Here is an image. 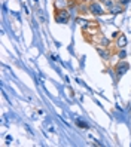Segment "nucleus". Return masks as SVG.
Segmentation results:
<instances>
[{
	"mask_svg": "<svg viewBox=\"0 0 131 147\" xmlns=\"http://www.w3.org/2000/svg\"><path fill=\"white\" fill-rule=\"evenodd\" d=\"M54 20L57 24H67L70 21V12L67 9H61V11H55Z\"/></svg>",
	"mask_w": 131,
	"mask_h": 147,
	"instance_id": "obj_1",
	"label": "nucleus"
},
{
	"mask_svg": "<svg viewBox=\"0 0 131 147\" xmlns=\"http://www.w3.org/2000/svg\"><path fill=\"white\" fill-rule=\"evenodd\" d=\"M88 9H90V12H91L94 16H101V15L106 13V11H104V6H103L100 2H92V3H90V5H88Z\"/></svg>",
	"mask_w": 131,
	"mask_h": 147,
	"instance_id": "obj_2",
	"label": "nucleus"
},
{
	"mask_svg": "<svg viewBox=\"0 0 131 147\" xmlns=\"http://www.w3.org/2000/svg\"><path fill=\"white\" fill-rule=\"evenodd\" d=\"M128 70H130V64H128L127 61H124V59H119V63L115 65V73H116V77H118V79L124 76Z\"/></svg>",
	"mask_w": 131,
	"mask_h": 147,
	"instance_id": "obj_3",
	"label": "nucleus"
},
{
	"mask_svg": "<svg viewBox=\"0 0 131 147\" xmlns=\"http://www.w3.org/2000/svg\"><path fill=\"white\" fill-rule=\"evenodd\" d=\"M70 0H54V9L55 11H61V9H67L70 7Z\"/></svg>",
	"mask_w": 131,
	"mask_h": 147,
	"instance_id": "obj_4",
	"label": "nucleus"
},
{
	"mask_svg": "<svg viewBox=\"0 0 131 147\" xmlns=\"http://www.w3.org/2000/svg\"><path fill=\"white\" fill-rule=\"evenodd\" d=\"M83 31H85L86 34H88V33L91 31V33L94 34V36H95V34L98 33V25L95 24V22H88V25H86V27H83Z\"/></svg>",
	"mask_w": 131,
	"mask_h": 147,
	"instance_id": "obj_5",
	"label": "nucleus"
},
{
	"mask_svg": "<svg viewBox=\"0 0 131 147\" xmlns=\"http://www.w3.org/2000/svg\"><path fill=\"white\" fill-rule=\"evenodd\" d=\"M97 52L101 57V59H110V52L107 51V48H103V46H97Z\"/></svg>",
	"mask_w": 131,
	"mask_h": 147,
	"instance_id": "obj_6",
	"label": "nucleus"
},
{
	"mask_svg": "<svg viewBox=\"0 0 131 147\" xmlns=\"http://www.w3.org/2000/svg\"><path fill=\"white\" fill-rule=\"evenodd\" d=\"M127 42H128V40H127V37H125V34H119V37H118L116 42H115V43H116V48H118V49L125 48V46H127Z\"/></svg>",
	"mask_w": 131,
	"mask_h": 147,
	"instance_id": "obj_7",
	"label": "nucleus"
},
{
	"mask_svg": "<svg viewBox=\"0 0 131 147\" xmlns=\"http://www.w3.org/2000/svg\"><path fill=\"white\" fill-rule=\"evenodd\" d=\"M122 12H124V6L119 5V3H115L109 9V13H112V15H118V13H122Z\"/></svg>",
	"mask_w": 131,
	"mask_h": 147,
	"instance_id": "obj_8",
	"label": "nucleus"
},
{
	"mask_svg": "<svg viewBox=\"0 0 131 147\" xmlns=\"http://www.w3.org/2000/svg\"><path fill=\"white\" fill-rule=\"evenodd\" d=\"M100 46H103V48H109V46H110V40L106 39L104 36H101V37H100Z\"/></svg>",
	"mask_w": 131,
	"mask_h": 147,
	"instance_id": "obj_9",
	"label": "nucleus"
},
{
	"mask_svg": "<svg viewBox=\"0 0 131 147\" xmlns=\"http://www.w3.org/2000/svg\"><path fill=\"white\" fill-rule=\"evenodd\" d=\"M75 122H76V125L79 126V128H83V129H90V125L86 123V122H83V120H81V119H76Z\"/></svg>",
	"mask_w": 131,
	"mask_h": 147,
	"instance_id": "obj_10",
	"label": "nucleus"
},
{
	"mask_svg": "<svg viewBox=\"0 0 131 147\" xmlns=\"http://www.w3.org/2000/svg\"><path fill=\"white\" fill-rule=\"evenodd\" d=\"M101 5L104 7H107V9H110V7L115 5V2H113V0H101Z\"/></svg>",
	"mask_w": 131,
	"mask_h": 147,
	"instance_id": "obj_11",
	"label": "nucleus"
},
{
	"mask_svg": "<svg viewBox=\"0 0 131 147\" xmlns=\"http://www.w3.org/2000/svg\"><path fill=\"white\" fill-rule=\"evenodd\" d=\"M118 58H119V59H125V58H127V51H125V48L119 49V52H118Z\"/></svg>",
	"mask_w": 131,
	"mask_h": 147,
	"instance_id": "obj_12",
	"label": "nucleus"
},
{
	"mask_svg": "<svg viewBox=\"0 0 131 147\" xmlns=\"http://www.w3.org/2000/svg\"><path fill=\"white\" fill-rule=\"evenodd\" d=\"M77 22H79V24L82 25V28H83V27H86V25H88V22H90V21H86V20H82V18H77Z\"/></svg>",
	"mask_w": 131,
	"mask_h": 147,
	"instance_id": "obj_13",
	"label": "nucleus"
},
{
	"mask_svg": "<svg viewBox=\"0 0 131 147\" xmlns=\"http://www.w3.org/2000/svg\"><path fill=\"white\" fill-rule=\"evenodd\" d=\"M130 2H131V0H118V3H119V5H122L124 7H125V6H128V5H130Z\"/></svg>",
	"mask_w": 131,
	"mask_h": 147,
	"instance_id": "obj_14",
	"label": "nucleus"
},
{
	"mask_svg": "<svg viewBox=\"0 0 131 147\" xmlns=\"http://www.w3.org/2000/svg\"><path fill=\"white\" fill-rule=\"evenodd\" d=\"M119 34H121L119 31H115V33H113V34H112V39H115V40H116V39L119 37Z\"/></svg>",
	"mask_w": 131,
	"mask_h": 147,
	"instance_id": "obj_15",
	"label": "nucleus"
},
{
	"mask_svg": "<svg viewBox=\"0 0 131 147\" xmlns=\"http://www.w3.org/2000/svg\"><path fill=\"white\" fill-rule=\"evenodd\" d=\"M6 140H7V143H11V141H12V137H11V135H7V137H6Z\"/></svg>",
	"mask_w": 131,
	"mask_h": 147,
	"instance_id": "obj_16",
	"label": "nucleus"
}]
</instances>
